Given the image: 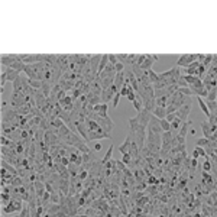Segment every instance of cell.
Segmentation results:
<instances>
[{"label": "cell", "mask_w": 217, "mask_h": 217, "mask_svg": "<svg viewBox=\"0 0 217 217\" xmlns=\"http://www.w3.org/2000/svg\"><path fill=\"white\" fill-rule=\"evenodd\" d=\"M86 116H88V117H91L93 120H96V122H97V124L101 127V129H103V130L106 132V133H109V135L112 133L114 123H113V120L110 119V117H107V116H106V117H101V116H98V114H96V113H94L93 110L87 113Z\"/></svg>", "instance_id": "1"}, {"label": "cell", "mask_w": 217, "mask_h": 217, "mask_svg": "<svg viewBox=\"0 0 217 217\" xmlns=\"http://www.w3.org/2000/svg\"><path fill=\"white\" fill-rule=\"evenodd\" d=\"M23 209H25V207H23L22 200L12 198L9 204L3 206V213H9V214H10V213H15V211H22Z\"/></svg>", "instance_id": "2"}, {"label": "cell", "mask_w": 217, "mask_h": 217, "mask_svg": "<svg viewBox=\"0 0 217 217\" xmlns=\"http://www.w3.org/2000/svg\"><path fill=\"white\" fill-rule=\"evenodd\" d=\"M195 61H198V54H195V55H183L178 58V61H177V67L187 68L190 64L195 62Z\"/></svg>", "instance_id": "3"}, {"label": "cell", "mask_w": 217, "mask_h": 217, "mask_svg": "<svg viewBox=\"0 0 217 217\" xmlns=\"http://www.w3.org/2000/svg\"><path fill=\"white\" fill-rule=\"evenodd\" d=\"M190 110H191V104H190V103L181 106V107L177 110V117H180L184 123H185V122H188V114H190Z\"/></svg>", "instance_id": "4"}, {"label": "cell", "mask_w": 217, "mask_h": 217, "mask_svg": "<svg viewBox=\"0 0 217 217\" xmlns=\"http://www.w3.org/2000/svg\"><path fill=\"white\" fill-rule=\"evenodd\" d=\"M19 60H22L20 55H6V54H3V55H2V65L10 68L12 65H13L16 61H19Z\"/></svg>", "instance_id": "5"}, {"label": "cell", "mask_w": 217, "mask_h": 217, "mask_svg": "<svg viewBox=\"0 0 217 217\" xmlns=\"http://www.w3.org/2000/svg\"><path fill=\"white\" fill-rule=\"evenodd\" d=\"M58 104H60L65 112H72V109H74V100H72L71 96H65L62 100L58 101Z\"/></svg>", "instance_id": "6"}, {"label": "cell", "mask_w": 217, "mask_h": 217, "mask_svg": "<svg viewBox=\"0 0 217 217\" xmlns=\"http://www.w3.org/2000/svg\"><path fill=\"white\" fill-rule=\"evenodd\" d=\"M107 109H109L107 103H98V104L93 106V112L101 117H106L107 116Z\"/></svg>", "instance_id": "7"}, {"label": "cell", "mask_w": 217, "mask_h": 217, "mask_svg": "<svg viewBox=\"0 0 217 217\" xmlns=\"http://www.w3.org/2000/svg\"><path fill=\"white\" fill-rule=\"evenodd\" d=\"M158 61V56L156 55H146V60L143 61V64L140 65L143 71H148V70H152V64Z\"/></svg>", "instance_id": "8"}, {"label": "cell", "mask_w": 217, "mask_h": 217, "mask_svg": "<svg viewBox=\"0 0 217 217\" xmlns=\"http://www.w3.org/2000/svg\"><path fill=\"white\" fill-rule=\"evenodd\" d=\"M132 142H133L132 136H130V135H127V136H126V140H124V142L119 146V151L122 152V155L129 154V151H130V146H132Z\"/></svg>", "instance_id": "9"}, {"label": "cell", "mask_w": 217, "mask_h": 217, "mask_svg": "<svg viewBox=\"0 0 217 217\" xmlns=\"http://www.w3.org/2000/svg\"><path fill=\"white\" fill-rule=\"evenodd\" d=\"M198 67H200V62L198 61H195V62L190 64L187 68H184V71H185V75H198Z\"/></svg>", "instance_id": "10"}, {"label": "cell", "mask_w": 217, "mask_h": 217, "mask_svg": "<svg viewBox=\"0 0 217 217\" xmlns=\"http://www.w3.org/2000/svg\"><path fill=\"white\" fill-rule=\"evenodd\" d=\"M201 130H203V133H204V138L211 140V138H213V129H211V124H210L209 120H207V122L204 120L201 123Z\"/></svg>", "instance_id": "11"}, {"label": "cell", "mask_w": 217, "mask_h": 217, "mask_svg": "<svg viewBox=\"0 0 217 217\" xmlns=\"http://www.w3.org/2000/svg\"><path fill=\"white\" fill-rule=\"evenodd\" d=\"M197 101H198V106H200V109H201V112L206 114L207 120H209L210 116H211V112H210L209 107H207V103L204 101V98H203V97H197Z\"/></svg>", "instance_id": "12"}, {"label": "cell", "mask_w": 217, "mask_h": 217, "mask_svg": "<svg viewBox=\"0 0 217 217\" xmlns=\"http://www.w3.org/2000/svg\"><path fill=\"white\" fill-rule=\"evenodd\" d=\"M152 114H154V117H156V119H159V120L165 119V117L168 116V113H167V109L165 107H155L154 112H152Z\"/></svg>", "instance_id": "13"}, {"label": "cell", "mask_w": 217, "mask_h": 217, "mask_svg": "<svg viewBox=\"0 0 217 217\" xmlns=\"http://www.w3.org/2000/svg\"><path fill=\"white\" fill-rule=\"evenodd\" d=\"M124 84V71L123 72H117L116 74V78H114V86L117 87V90H122V87Z\"/></svg>", "instance_id": "14"}, {"label": "cell", "mask_w": 217, "mask_h": 217, "mask_svg": "<svg viewBox=\"0 0 217 217\" xmlns=\"http://www.w3.org/2000/svg\"><path fill=\"white\" fill-rule=\"evenodd\" d=\"M183 123H184V122L180 119V117H177V119L171 123V132L174 133V135H175V133L178 135V132H180V129H181V126H183Z\"/></svg>", "instance_id": "15"}, {"label": "cell", "mask_w": 217, "mask_h": 217, "mask_svg": "<svg viewBox=\"0 0 217 217\" xmlns=\"http://www.w3.org/2000/svg\"><path fill=\"white\" fill-rule=\"evenodd\" d=\"M19 77H20V72L19 71H16V70H13V68H9L8 70V81L15 82Z\"/></svg>", "instance_id": "16"}, {"label": "cell", "mask_w": 217, "mask_h": 217, "mask_svg": "<svg viewBox=\"0 0 217 217\" xmlns=\"http://www.w3.org/2000/svg\"><path fill=\"white\" fill-rule=\"evenodd\" d=\"M113 148H114V146H113V143H112V145H110V148H109V149H107V152H106L104 158H103V159H101V165H104V164H107V162H110V161H112Z\"/></svg>", "instance_id": "17"}, {"label": "cell", "mask_w": 217, "mask_h": 217, "mask_svg": "<svg viewBox=\"0 0 217 217\" xmlns=\"http://www.w3.org/2000/svg\"><path fill=\"white\" fill-rule=\"evenodd\" d=\"M206 101H217V87L209 90V94L206 97Z\"/></svg>", "instance_id": "18"}, {"label": "cell", "mask_w": 217, "mask_h": 217, "mask_svg": "<svg viewBox=\"0 0 217 217\" xmlns=\"http://www.w3.org/2000/svg\"><path fill=\"white\" fill-rule=\"evenodd\" d=\"M28 82H29V86L34 88V90H41L42 88V81L39 80H29L28 78Z\"/></svg>", "instance_id": "19"}, {"label": "cell", "mask_w": 217, "mask_h": 217, "mask_svg": "<svg viewBox=\"0 0 217 217\" xmlns=\"http://www.w3.org/2000/svg\"><path fill=\"white\" fill-rule=\"evenodd\" d=\"M146 72H148V78H149V81L152 82V84H155V82L158 81V78H159V75H158L154 70H148Z\"/></svg>", "instance_id": "20"}, {"label": "cell", "mask_w": 217, "mask_h": 217, "mask_svg": "<svg viewBox=\"0 0 217 217\" xmlns=\"http://www.w3.org/2000/svg\"><path fill=\"white\" fill-rule=\"evenodd\" d=\"M159 124H161V127H162V130H164V132H169V130H171V123H169L167 119L159 120Z\"/></svg>", "instance_id": "21"}, {"label": "cell", "mask_w": 217, "mask_h": 217, "mask_svg": "<svg viewBox=\"0 0 217 217\" xmlns=\"http://www.w3.org/2000/svg\"><path fill=\"white\" fill-rule=\"evenodd\" d=\"M122 162H123L126 167H132V162H133V159H132V156L129 154H124L123 158H122Z\"/></svg>", "instance_id": "22"}, {"label": "cell", "mask_w": 217, "mask_h": 217, "mask_svg": "<svg viewBox=\"0 0 217 217\" xmlns=\"http://www.w3.org/2000/svg\"><path fill=\"white\" fill-rule=\"evenodd\" d=\"M203 169H204V172H210V171H211V161H210L209 158H207V159H204Z\"/></svg>", "instance_id": "23"}, {"label": "cell", "mask_w": 217, "mask_h": 217, "mask_svg": "<svg viewBox=\"0 0 217 217\" xmlns=\"http://www.w3.org/2000/svg\"><path fill=\"white\" fill-rule=\"evenodd\" d=\"M194 149L197 151V152H198V155H200V156H201V158H206V159H207V158H209V156H207V152H206V149H204V148H200V146H195Z\"/></svg>", "instance_id": "24"}, {"label": "cell", "mask_w": 217, "mask_h": 217, "mask_svg": "<svg viewBox=\"0 0 217 217\" xmlns=\"http://www.w3.org/2000/svg\"><path fill=\"white\" fill-rule=\"evenodd\" d=\"M124 68H126V65H124L123 62H117L116 65H114V70H116V74L117 72H123Z\"/></svg>", "instance_id": "25"}, {"label": "cell", "mask_w": 217, "mask_h": 217, "mask_svg": "<svg viewBox=\"0 0 217 217\" xmlns=\"http://www.w3.org/2000/svg\"><path fill=\"white\" fill-rule=\"evenodd\" d=\"M120 97H122V94H120V91H119V93H116V94H114V97H113V107H117V104H119V100H120Z\"/></svg>", "instance_id": "26"}, {"label": "cell", "mask_w": 217, "mask_h": 217, "mask_svg": "<svg viewBox=\"0 0 217 217\" xmlns=\"http://www.w3.org/2000/svg\"><path fill=\"white\" fill-rule=\"evenodd\" d=\"M145 60H146V55H139V56H138V60H136V65H138V67H140Z\"/></svg>", "instance_id": "27"}, {"label": "cell", "mask_w": 217, "mask_h": 217, "mask_svg": "<svg viewBox=\"0 0 217 217\" xmlns=\"http://www.w3.org/2000/svg\"><path fill=\"white\" fill-rule=\"evenodd\" d=\"M109 62L113 64V65H116L119 61H117V56L116 55H109Z\"/></svg>", "instance_id": "28"}, {"label": "cell", "mask_w": 217, "mask_h": 217, "mask_svg": "<svg viewBox=\"0 0 217 217\" xmlns=\"http://www.w3.org/2000/svg\"><path fill=\"white\" fill-rule=\"evenodd\" d=\"M165 119L168 120L169 123H172V122H174V120L177 119V113H171V114H168V116L165 117Z\"/></svg>", "instance_id": "29"}, {"label": "cell", "mask_w": 217, "mask_h": 217, "mask_svg": "<svg viewBox=\"0 0 217 217\" xmlns=\"http://www.w3.org/2000/svg\"><path fill=\"white\" fill-rule=\"evenodd\" d=\"M127 100L132 101V103L136 100V93H135V91H130V93H129V96H127Z\"/></svg>", "instance_id": "30"}, {"label": "cell", "mask_w": 217, "mask_h": 217, "mask_svg": "<svg viewBox=\"0 0 217 217\" xmlns=\"http://www.w3.org/2000/svg\"><path fill=\"white\" fill-rule=\"evenodd\" d=\"M145 203H148V197H143V198H140V200H138V206L139 207H142Z\"/></svg>", "instance_id": "31"}, {"label": "cell", "mask_w": 217, "mask_h": 217, "mask_svg": "<svg viewBox=\"0 0 217 217\" xmlns=\"http://www.w3.org/2000/svg\"><path fill=\"white\" fill-rule=\"evenodd\" d=\"M156 183H159V181H158L155 177L149 175V178H148V184H156Z\"/></svg>", "instance_id": "32"}, {"label": "cell", "mask_w": 217, "mask_h": 217, "mask_svg": "<svg viewBox=\"0 0 217 217\" xmlns=\"http://www.w3.org/2000/svg\"><path fill=\"white\" fill-rule=\"evenodd\" d=\"M193 158H194V159H198L200 158V155H198V152H197V151H193Z\"/></svg>", "instance_id": "33"}, {"label": "cell", "mask_w": 217, "mask_h": 217, "mask_svg": "<svg viewBox=\"0 0 217 217\" xmlns=\"http://www.w3.org/2000/svg\"><path fill=\"white\" fill-rule=\"evenodd\" d=\"M101 148H103V146H101L100 143H96V145H94V151H97V152L98 151H101Z\"/></svg>", "instance_id": "34"}, {"label": "cell", "mask_w": 217, "mask_h": 217, "mask_svg": "<svg viewBox=\"0 0 217 217\" xmlns=\"http://www.w3.org/2000/svg\"><path fill=\"white\" fill-rule=\"evenodd\" d=\"M190 133H191V135H195V129H194V127H190Z\"/></svg>", "instance_id": "35"}, {"label": "cell", "mask_w": 217, "mask_h": 217, "mask_svg": "<svg viewBox=\"0 0 217 217\" xmlns=\"http://www.w3.org/2000/svg\"><path fill=\"white\" fill-rule=\"evenodd\" d=\"M193 217H203V216H201V214H200V213H195Z\"/></svg>", "instance_id": "36"}]
</instances>
